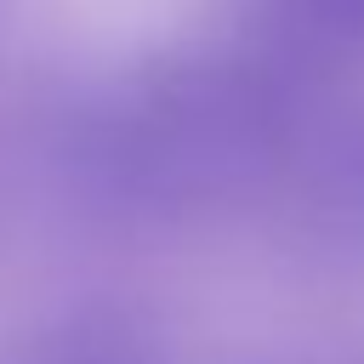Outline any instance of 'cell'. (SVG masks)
<instances>
[{
    "label": "cell",
    "mask_w": 364,
    "mask_h": 364,
    "mask_svg": "<svg viewBox=\"0 0 364 364\" xmlns=\"http://www.w3.org/2000/svg\"><path fill=\"white\" fill-rule=\"evenodd\" d=\"M290 142L279 91L222 57L142 68L80 119V171L136 205H216L250 193Z\"/></svg>",
    "instance_id": "obj_1"
},
{
    "label": "cell",
    "mask_w": 364,
    "mask_h": 364,
    "mask_svg": "<svg viewBox=\"0 0 364 364\" xmlns=\"http://www.w3.org/2000/svg\"><path fill=\"white\" fill-rule=\"evenodd\" d=\"M23 364H165V353L148 341V330L114 307H91L74 318H57Z\"/></svg>",
    "instance_id": "obj_2"
},
{
    "label": "cell",
    "mask_w": 364,
    "mask_h": 364,
    "mask_svg": "<svg viewBox=\"0 0 364 364\" xmlns=\"http://www.w3.org/2000/svg\"><path fill=\"white\" fill-rule=\"evenodd\" d=\"M307 188H313V205H324V210L341 216L347 228H364V119L341 125V131L318 148Z\"/></svg>",
    "instance_id": "obj_3"
},
{
    "label": "cell",
    "mask_w": 364,
    "mask_h": 364,
    "mask_svg": "<svg viewBox=\"0 0 364 364\" xmlns=\"http://www.w3.org/2000/svg\"><path fill=\"white\" fill-rule=\"evenodd\" d=\"M307 17L330 34H347V40H364V0H301Z\"/></svg>",
    "instance_id": "obj_4"
}]
</instances>
